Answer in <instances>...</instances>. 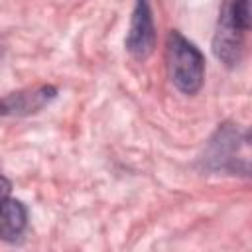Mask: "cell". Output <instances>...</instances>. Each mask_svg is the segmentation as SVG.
I'll return each mask as SVG.
<instances>
[{"instance_id":"cell-6","label":"cell","mask_w":252,"mask_h":252,"mask_svg":"<svg viewBox=\"0 0 252 252\" xmlns=\"http://www.w3.org/2000/svg\"><path fill=\"white\" fill-rule=\"evenodd\" d=\"M28 226V209L18 199H4L0 203V238L16 242Z\"/></svg>"},{"instance_id":"cell-1","label":"cell","mask_w":252,"mask_h":252,"mask_svg":"<svg viewBox=\"0 0 252 252\" xmlns=\"http://www.w3.org/2000/svg\"><path fill=\"white\" fill-rule=\"evenodd\" d=\"M165 57L169 79L175 89L185 94H195L205 79V57L199 47L177 30H171L165 41Z\"/></svg>"},{"instance_id":"cell-5","label":"cell","mask_w":252,"mask_h":252,"mask_svg":"<svg viewBox=\"0 0 252 252\" xmlns=\"http://www.w3.org/2000/svg\"><path fill=\"white\" fill-rule=\"evenodd\" d=\"M156 47V28L150 6L146 2H138L132 12L130 30L126 35V49L136 59H146L152 55Z\"/></svg>"},{"instance_id":"cell-2","label":"cell","mask_w":252,"mask_h":252,"mask_svg":"<svg viewBox=\"0 0 252 252\" xmlns=\"http://www.w3.org/2000/svg\"><path fill=\"white\" fill-rule=\"evenodd\" d=\"M250 30V4L246 0L224 4L213 37V53L226 67H236L244 53V35Z\"/></svg>"},{"instance_id":"cell-3","label":"cell","mask_w":252,"mask_h":252,"mask_svg":"<svg viewBox=\"0 0 252 252\" xmlns=\"http://www.w3.org/2000/svg\"><path fill=\"white\" fill-rule=\"evenodd\" d=\"M203 165L211 171L248 173V132L234 124H222L209 140L203 154Z\"/></svg>"},{"instance_id":"cell-4","label":"cell","mask_w":252,"mask_h":252,"mask_svg":"<svg viewBox=\"0 0 252 252\" xmlns=\"http://www.w3.org/2000/svg\"><path fill=\"white\" fill-rule=\"evenodd\" d=\"M57 96L53 85H39L35 89H24L0 98V116H30L43 110Z\"/></svg>"},{"instance_id":"cell-7","label":"cell","mask_w":252,"mask_h":252,"mask_svg":"<svg viewBox=\"0 0 252 252\" xmlns=\"http://www.w3.org/2000/svg\"><path fill=\"white\" fill-rule=\"evenodd\" d=\"M10 191H12V183L0 173V203L10 197Z\"/></svg>"}]
</instances>
